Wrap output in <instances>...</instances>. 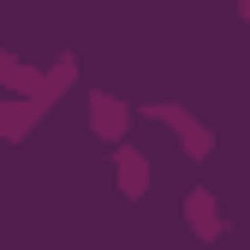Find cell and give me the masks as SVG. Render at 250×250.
I'll return each instance as SVG.
<instances>
[{"label":"cell","instance_id":"1","mask_svg":"<svg viewBox=\"0 0 250 250\" xmlns=\"http://www.w3.org/2000/svg\"><path fill=\"white\" fill-rule=\"evenodd\" d=\"M113 167H119V185H125V197H143V185H149V161H143V155H137L131 143H119Z\"/></svg>","mask_w":250,"mask_h":250},{"label":"cell","instance_id":"2","mask_svg":"<svg viewBox=\"0 0 250 250\" xmlns=\"http://www.w3.org/2000/svg\"><path fill=\"white\" fill-rule=\"evenodd\" d=\"M125 125H131V107L96 96V131H102V137H125Z\"/></svg>","mask_w":250,"mask_h":250},{"label":"cell","instance_id":"3","mask_svg":"<svg viewBox=\"0 0 250 250\" xmlns=\"http://www.w3.org/2000/svg\"><path fill=\"white\" fill-rule=\"evenodd\" d=\"M191 214H197V232H203V238L221 232V227H214V203H208V191H197V197H191Z\"/></svg>","mask_w":250,"mask_h":250}]
</instances>
